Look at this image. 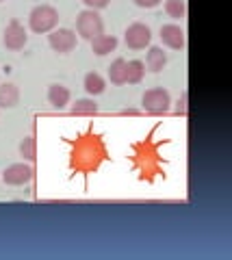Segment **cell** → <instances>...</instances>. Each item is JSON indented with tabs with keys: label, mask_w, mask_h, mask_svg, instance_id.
I'll return each instance as SVG.
<instances>
[{
	"label": "cell",
	"mask_w": 232,
	"mask_h": 260,
	"mask_svg": "<svg viewBox=\"0 0 232 260\" xmlns=\"http://www.w3.org/2000/svg\"><path fill=\"white\" fill-rule=\"evenodd\" d=\"M109 80L113 85H126V59L117 56L109 68Z\"/></svg>",
	"instance_id": "cell-16"
},
{
	"label": "cell",
	"mask_w": 232,
	"mask_h": 260,
	"mask_svg": "<svg viewBox=\"0 0 232 260\" xmlns=\"http://www.w3.org/2000/svg\"><path fill=\"white\" fill-rule=\"evenodd\" d=\"M76 32H78V37H83V39H91L93 37H98L105 32V22H102V15L98 11H93V9H85L78 13V18H76Z\"/></svg>",
	"instance_id": "cell-3"
},
{
	"label": "cell",
	"mask_w": 232,
	"mask_h": 260,
	"mask_svg": "<svg viewBox=\"0 0 232 260\" xmlns=\"http://www.w3.org/2000/svg\"><path fill=\"white\" fill-rule=\"evenodd\" d=\"M146 76V63L135 59V61H126V83L128 85H137Z\"/></svg>",
	"instance_id": "cell-15"
},
{
	"label": "cell",
	"mask_w": 232,
	"mask_h": 260,
	"mask_svg": "<svg viewBox=\"0 0 232 260\" xmlns=\"http://www.w3.org/2000/svg\"><path fill=\"white\" fill-rule=\"evenodd\" d=\"M161 42L167 48H172V50H182L187 44L185 30H182L178 24H163L161 26Z\"/></svg>",
	"instance_id": "cell-10"
},
{
	"label": "cell",
	"mask_w": 232,
	"mask_h": 260,
	"mask_svg": "<svg viewBox=\"0 0 232 260\" xmlns=\"http://www.w3.org/2000/svg\"><path fill=\"white\" fill-rule=\"evenodd\" d=\"M165 13L174 20H182L187 15V3L185 0H165Z\"/></svg>",
	"instance_id": "cell-19"
},
{
	"label": "cell",
	"mask_w": 232,
	"mask_h": 260,
	"mask_svg": "<svg viewBox=\"0 0 232 260\" xmlns=\"http://www.w3.org/2000/svg\"><path fill=\"white\" fill-rule=\"evenodd\" d=\"M124 39H126V46L130 50H143L148 48L150 42H152V32H150V26H146L143 22H132L130 26L126 28L124 32Z\"/></svg>",
	"instance_id": "cell-5"
},
{
	"label": "cell",
	"mask_w": 232,
	"mask_h": 260,
	"mask_svg": "<svg viewBox=\"0 0 232 260\" xmlns=\"http://www.w3.org/2000/svg\"><path fill=\"white\" fill-rule=\"evenodd\" d=\"M20 102V89L13 83H5L0 85V107L3 109H13Z\"/></svg>",
	"instance_id": "cell-13"
},
{
	"label": "cell",
	"mask_w": 232,
	"mask_h": 260,
	"mask_svg": "<svg viewBox=\"0 0 232 260\" xmlns=\"http://www.w3.org/2000/svg\"><path fill=\"white\" fill-rule=\"evenodd\" d=\"M76 42H78V37L72 28H57V30H50V35H48V44L59 54L72 52L76 48Z\"/></svg>",
	"instance_id": "cell-6"
},
{
	"label": "cell",
	"mask_w": 232,
	"mask_h": 260,
	"mask_svg": "<svg viewBox=\"0 0 232 260\" xmlns=\"http://www.w3.org/2000/svg\"><path fill=\"white\" fill-rule=\"evenodd\" d=\"M0 3H3V0H0Z\"/></svg>",
	"instance_id": "cell-24"
},
{
	"label": "cell",
	"mask_w": 232,
	"mask_h": 260,
	"mask_svg": "<svg viewBox=\"0 0 232 260\" xmlns=\"http://www.w3.org/2000/svg\"><path fill=\"white\" fill-rule=\"evenodd\" d=\"M59 24V11L52 5H37L28 13V26L33 32H50Z\"/></svg>",
	"instance_id": "cell-2"
},
{
	"label": "cell",
	"mask_w": 232,
	"mask_h": 260,
	"mask_svg": "<svg viewBox=\"0 0 232 260\" xmlns=\"http://www.w3.org/2000/svg\"><path fill=\"white\" fill-rule=\"evenodd\" d=\"M170 104H172V98L170 91L163 87H154V89H148L141 98V107L150 115H165L170 111Z\"/></svg>",
	"instance_id": "cell-4"
},
{
	"label": "cell",
	"mask_w": 232,
	"mask_h": 260,
	"mask_svg": "<svg viewBox=\"0 0 232 260\" xmlns=\"http://www.w3.org/2000/svg\"><path fill=\"white\" fill-rule=\"evenodd\" d=\"M165 65H167L165 50H163V48H158V46H152L150 50H148V56H146V68L156 74V72H161Z\"/></svg>",
	"instance_id": "cell-14"
},
{
	"label": "cell",
	"mask_w": 232,
	"mask_h": 260,
	"mask_svg": "<svg viewBox=\"0 0 232 260\" xmlns=\"http://www.w3.org/2000/svg\"><path fill=\"white\" fill-rule=\"evenodd\" d=\"M115 48H117V37H113V35H105V32H102V35L91 39V50L98 56H105L109 52H113Z\"/></svg>",
	"instance_id": "cell-12"
},
{
	"label": "cell",
	"mask_w": 232,
	"mask_h": 260,
	"mask_svg": "<svg viewBox=\"0 0 232 260\" xmlns=\"http://www.w3.org/2000/svg\"><path fill=\"white\" fill-rule=\"evenodd\" d=\"M178 111H180V113H187V93L182 95V100L178 102Z\"/></svg>",
	"instance_id": "cell-23"
},
{
	"label": "cell",
	"mask_w": 232,
	"mask_h": 260,
	"mask_svg": "<svg viewBox=\"0 0 232 260\" xmlns=\"http://www.w3.org/2000/svg\"><path fill=\"white\" fill-rule=\"evenodd\" d=\"M109 158L105 139L95 133H85L72 141L70 154V167L78 174H93L102 162Z\"/></svg>",
	"instance_id": "cell-1"
},
{
	"label": "cell",
	"mask_w": 232,
	"mask_h": 260,
	"mask_svg": "<svg viewBox=\"0 0 232 260\" xmlns=\"http://www.w3.org/2000/svg\"><path fill=\"white\" fill-rule=\"evenodd\" d=\"M35 176V169L28 165V162H13L3 172V180L11 186H22L33 180Z\"/></svg>",
	"instance_id": "cell-7"
},
{
	"label": "cell",
	"mask_w": 232,
	"mask_h": 260,
	"mask_svg": "<svg viewBox=\"0 0 232 260\" xmlns=\"http://www.w3.org/2000/svg\"><path fill=\"white\" fill-rule=\"evenodd\" d=\"M105 89H107V83L100 74L89 72V74L85 76V91L89 95H100V93H105Z\"/></svg>",
	"instance_id": "cell-17"
},
{
	"label": "cell",
	"mask_w": 232,
	"mask_h": 260,
	"mask_svg": "<svg viewBox=\"0 0 232 260\" xmlns=\"http://www.w3.org/2000/svg\"><path fill=\"white\" fill-rule=\"evenodd\" d=\"M72 115H95L98 113V104H95L91 98H83V100H76L72 104Z\"/></svg>",
	"instance_id": "cell-18"
},
{
	"label": "cell",
	"mask_w": 232,
	"mask_h": 260,
	"mask_svg": "<svg viewBox=\"0 0 232 260\" xmlns=\"http://www.w3.org/2000/svg\"><path fill=\"white\" fill-rule=\"evenodd\" d=\"M163 0H135V5L141 7V9H154V7H158Z\"/></svg>",
	"instance_id": "cell-22"
},
{
	"label": "cell",
	"mask_w": 232,
	"mask_h": 260,
	"mask_svg": "<svg viewBox=\"0 0 232 260\" xmlns=\"http://www.w3.org/2000/svg\"><path fill=\"white\" fill-rule=\"evenodd\" d=\"M3 39H5V46L9 48V50H22L28 42V35H26V30H24V26L18 20H11L9 24H7Z\"/></svg>",
	"instance_id": "cell-9"
},
{
	"label": "cell",
	"mask_w": 232,
	"mask_h": 260,
	"mask_svg": "<svg viewBox=\"0 0 232 260\" xmlns=\"http://www.w3.org/2000/svg\"><path fill=\"white\" fill-rule=\"evenodd\" d=\"M135 162L141 165L143 176H146V174H156L158 172V156H156L154 145L139 143L137 148H135Z\"/></svg>",
	"instance_id": "cell-8"
},
{
	"label": "cell",
	"mask_w": 232,
	"mask_h": 260,
	"mask_svg": "<svg viewBox=\"0 0 232 260\" xmlns=\"http://www.w3.org/2000/svg\"><path fill=\"white\" fill-rule=\"evenodd\" d=\"M70 98H72V93H70L68 87H63V85L48 87V102H50L54 109H65L70 104Z\"/></svg>",
	"instance_id": "cell-11"
},
{
	"label": "cell",
	"mask_w": 232,
	"mask_h": 260,
	"mask_svg": "<svg viewBox=\"0 0 232 260\" xmlns=\"http://www.w3.org/2000/svg\"><path fill=\"white\" fill-rule=\"evenodd\" d=\"M87 9H93V11H98V9H105V7H109V0H83Z\"/></svg>",
	"instance_id": "cell-21"
},
{
	"label": "cell",
	"mask_w": 232,
	"mask_h": 260,
	"mask_svg": "<svg viewBox=\"0 0 232 260\" xmlns=\"http://www.w3.org/2000/svg\"><path fill=\"white\" fill-rule=\"evenodd\" d=\"M20 154L26 160H35L37 158V139L35 137H26V139L20 143Z\"/></svg>",
	"instance_id": "cell-20"
}]
</instances>
